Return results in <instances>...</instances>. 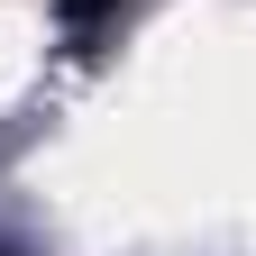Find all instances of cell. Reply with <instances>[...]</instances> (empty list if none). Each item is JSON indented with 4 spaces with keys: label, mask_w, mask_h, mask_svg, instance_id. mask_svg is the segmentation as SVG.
Returning <instances> with one entry per match:
<instances>
[{
    "label": "cell",
    "mask_w": 256,
    "mask_h": 256,
    "mask_svg": "<svg viewBox=\"0 0 256 256\" xmlns=\"http://www.w3.org/2000/svg\"><path fill=\"white\" fill-rule=\"evenodd\" d=\"M64 10H74V18H101V10H110V0H64Z\"/></svg>",
    "instance_id": "cell-1"
}]
</instances>
